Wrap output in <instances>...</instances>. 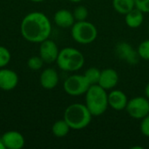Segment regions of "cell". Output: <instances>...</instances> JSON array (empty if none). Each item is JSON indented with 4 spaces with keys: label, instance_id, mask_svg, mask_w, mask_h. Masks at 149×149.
Wrapping results in <instances>:
<instances>
[{
    "label": "cell",
    "instance_id": "cell-1",
    "mask_svg": "<svg viewBox=\"0 0 149 149\" xmlns=\"http://www.w3.org/2000/svg\"><path fill=\"white\" fill-rule=\"evenodd\" d=\"M52 23L48 17L40 11L28 13L20 24V31L23 38L31 42L40 44L50 38Z\"/></svg>",
    "mask_w": 149,
    "mask_h": 149
},
{
    "label": "cell",
    "instance_id": "cell-2",
    "mask_svg": "<svg viewBox=\"0 0 149 149\" xmlns=\"http://www.w3.org/2000/svg\"><path fill=\"white\" fill-rule=\"evenodd\" d=\"M93 117L86 104L81 103L71 104L65 108L64 113V120L72 130L86 128L91 123Z\"/></svg>",
    "mask_w": 149,
    "mask_h": 149
},
{
    "label": "cell",
    "instance_id": "cell-3",
    "mask_svg": "<svg viewBox=\"0 0 149 149\" xmlns=\"http://www.w3.org/2000/svg\"><path fill=\"white\" fill-rule=\"evenodd\" d=\"M86 106L93 117L106 113L108 106V93L100 85H91L86 93Z\"/></svg>",
    "mask_w": 149,
    "mask_h": 149
},
{
    "label": "cell",
    "instance_id": "cell-4",
    "mask_svg": "<svg viewBox=\"0 0 149 149\" xmlns=\"http://www.w3.org/2000/svg\"><path fill=\"white\" fill-rule=\"evenodd\" d=\"M56 63L60 70L73 72L84 66L85 57L79 50L74 47H65L59 50Z\"/></svg>",
    "mask_w": 149,
    "mask_h": 149
},
{
    "label": "cell",
    "instance_id": "cell-5",
    "mask_svg": "<svg viewBox=\"0 0 149 149\" xmlns=\"http://www.w3.org/2000/svg\"><path fill=\"white\" fill-rule=\"evenodd\" d=\"M71 35L73 40L80 45H89L95 41L98 36L96 26L87 21H76L71 27Z\"/></svg>",
    "mask_w": 149,
    "mask_h": 149
},
{
    "label": "cell",
    "instance_id": "cell-6",
    "mask_svg": "<svg viewBox=\"0 0 149 149\" xmlns=\"http://www.w3.org/2000/svg\"><path fill=\"white\" fill-rule=\"evenodd\" d=\"M90 86L84 74H72L65 79L63 87L68 95L78 97L86 94Z\"/></svg>",
    "mask_w": 149,
    "mask_h": 149
},
{
    "label": "cell",
    "instance_id": "cell-7",
    "mask_svg": "<svg viewBox=\"0 0 149 149\" xmlns=\"http://www.w3.org/2000/svg\"><path fill=\"white\" fill-rule=\"evenodd\" d=\"M126 111L133 119L141 120L149 114V100L142 96L134 97L128 100Z\"/></svg>",
    "mask_w": 149,
    "mask_h": 149
},
{
    "label": "cell",
    "instance_id": "cell-8",
    "mask_svg": "<svg viewBox=\"0 0 149 149\" xmlns=\"http://www.w3.org/2000/svg\"><path fill=\"white\" fill-rule=\"evenodd\" d=\"M115 52L120 59L133 65L138 64L141 58L137 50L127 42L118 43L115 46Z\"/></svg>",
    "mask_w": 149,
    "mask_h": 149
},
{
    "label": "cell",
    "instance_id": "cell-9",
    "mask_svg": "<svg viewBox=\"0 0 149 149\" xmlns=\"http://www.w3.org/2000/svg\"><path fill=\"white\" fill-rule=\"evenodd\" d=\"M59 53L58 47L57 44L52 39H45L40 43L39 45V56L44 60L45 63H53L56 62Z\"/></svg>",
    "mask_w": 149,
    "mask_h": 149
},
{
    "label": "cell",
    "instance_id": "cell-10",
    "mask_svg": "<svg viewBox=\"0 0 149 149\" xmlns=\"http://www.w3.org/2000/svg\"><path fill=\"white\" fill-rule=\"evenodd\" d=\"M18 75L9 68H0V89L3 91H11L18 84Z\"/></svg>",
    "mask_w": 149,
    "mask_h": 149
},
{
    "label": "cell",
    "instance_id": "cell-11",
    "mask_svg": "<svg viewBox=\"0 0 149 149\" xmlns=\"http://www.w3.org/2000/svg\"><path fill=\"white\" fill-rule=\"evenodd\" d=\"M128 100L127 94L121 90L114 89L108 93V106L115 111L126 110Z\"/></svg>",
    "mask_w": 149,
    "mask_h": 149
},
{
    "label": "cell",
    "instance_id": "cell-12",
    "mask_svg": "<svg viewBox=\"0 0 149 149\" xmlns=\"http://www.w3.org/2000/svg\"><path fill=\"white\" fill-rule=\"evenodd\" d=\"M119 82V74L113 68H106L101 71L98 85L105 90H113Z\"/></svg>",
    "mask_w": 149,
    "mask_h": 149
},
{
    "label": "cell",
    "instance_id": "cell-13",
    "mask_svg": "<svg viewBox=\"0 0 149 149\" xmlns=\"http://www.w3.org/2000/svg\"><path fill=\"white\" fill-rule=\"evenodd\" d=\"M3 143L7 149H21L24 146V138L17 131H8L1 138Z\"/></svg>",
    "mask_w": 149,
    "mask_h": 149
},
{
    "label": "cell",
    "instance_id": "cell-14",
    "mask_svg": "<svg viewBox=\"0 0 149 149\" xmlns=\"http://www.w3.org/2000/svg\"><path fill=\"white\" fill-rule=\"evenodd\" d=\"M39 81H40L41 86L44 89L52 90L55 88L58 84V81H59L58 73L54 68H52V67L46 68L41 72Z\"/></svg>",
    "mask_w": 149,
    "mask_h": 149
},
{
    "label": "cell",
    "instance_id": "cell-15",
    "mask_svg": "<svg viewBox=\"0 0 149 149\" xmlns=\"http://www.w3.org/2000/svg\"><path fill=\"white\" fill-rule=\"evenodd\" d=\"M53 20L56 25L61 28H70L76 22L73 13L66 9H61L56 11Z\"/></svg>",
    "mask_w": 149,
    "mask_h": 149
},
{
    "label": "cell",
    "instance_id": "cell-16",
    "mask_svg": "<svg viewBox=\"0 0 149 149\" xmlns=\"http://www.w3.org/2000/svg\"><path fill=\"white\" fill-rule=\"evenodd\" d=\"M144 22V13L134 8L125 15L126 24L132 29L139 28Z\"/></svg>",
    "mask_w": 149,
    "mask_h": 149
},
{
    "label": "cell",
    "instance_id": "cell-17",
    "mask_svg": "<svg viewBox=\"0 0 149 149\" xmlns=\"http://www.w3.org/2000/svg\"><path fill=\"white\" fill-rule=\"evenodd\" d=\"M113 7L115 11L126 15L135 8L134 0H113Z\"/></svg>",
    "mask_w": 149,
    "mask_h": 149
},
{
    "label": "cell",
    "instance_id": "cell-18",
    "mask_svg": "<svg viewBox=\"0 0 149 149\" xmlns=\"http://www.w3.org/2000/svg\"><path fill=\"white\" fill-rule=\"evenodd\" d=\"M71 130V127L67 124V122L63 119L57 120L52 127V132L55 137L63 138L65 137Z\"/></svg>",
    "mask_w": 149,
    "mask_h": 149
},
{
    "label": "cell",
    "instance_id": "cell-19",
    "mask_svg": "<svg viewBox=\"0 0 149 149\" xmlns=\"http://www.w3.org/2000/svg\"><path fill=\"white\" fill-rule=\"evenodd\" d=\"M100 72L101 71L100 69L96 67H90L84 72V75L90 85H97L100 78Z\"/></svg>",
    "mask_w": 149,
    "mask_h": 149
},
{
    "label": "cell",
    "instance_id": "cell-20",
    "mask_svg": "<svg viewBox=\"0 0 149 149\" xmlns=\"http://www.w3.org/2000/svg\"><path fill=\"white\" fill-rule=\"evenodd\" d=\"M73 16L76 21H84L86 20L88 17V10L84 5L77 6L73 10Z\"/></svg>",
    "mask_w": 149,
    "mask_h": 149
},
{
    "label": "cell",
    "instance_id": "cell-21",
    "mask_svg": "<svg viewBox=\"0 0 149 149\" xmlns=\"http://www.w3.org/2000/svg\"><path fill=\"white\" fill-rule=\"evenodd\" d=\"M137 52L141 58L144 60H149V39L142 41L139 45Z\"/></svg>",
    "mask_w": 149,
    "mask_h": 149
},
{
    "label": "cell",
    "instance_id": "cell-22",
    "mask_svg": "<svg viewBox=\"0 0 149 149\" xmlns=\"http://www.w3.org/2000/svg\"><path fill=\"white\" fill-rule=\"evenodd\" d=\"M44 60L41 58L40 56H32L31 57L28 61H27V65L31 70L33 71H38L39 69L42 68L43 64H44Z\"/></svg>",
    "mask_w": 149,
    "mask_h": 149
},
{
    "label": "cell",
    "instance_id": "cell-23",
    "mask_svg": "<svg viewBox=\"0 0 149 149\" xmlns=\"http://www.w3.org/2000/svg\"><path fill=\"white\" fill-rule=\"evenodd\" d=\"M10 51L6 47L0 45V68L5 67L10 61Z\"/></svg>",
    "mask_w": 149,
    "mask_h": 149
},
{
    "label": "cell",
    "instance_id": "cell-24",
    "mask_svg": "<svg viewBox=\"0 0 149 149\" xmlns=\"http://www.w3.org/2000/svg\"><path fill=\"white\" fill-rule=\"evenodd\" d=\"M135 8L143 13H149V0H134Z\"/></svg>",
    "mask_w": 149,
    "mask_h": 149
},
{
    "label": "cell",
    "instance_id": "cell-25",
    "mask_svg": "<svg viewBox=\"0 0 149 149\" xmlns=\"http://www.w3.org/2000/svg\"><path fill=\"white\" fill-rule=\"evenodd\" d=\"M140 128H141V132L144 136L149 137V114H148L143 119H141Z\"/></svg>",
    "mask_w": 149,
    "mask_h": 149
},
{
    "label": "cell",
    "instance_id": "cell-26",
    "mask_svg": "<svg viewBox=\"0 0 149 149\" xmlns=\"http://www.w3.org/2000/svg\"><path fill=\"white\" fill-rule=\"evenodd\" d=\"M145 95H146V97L149 100V83L146 86V87H145Z\"/></svg>",
    "mask_w": 149,
    "mask_h": 149
},
{
    "label": "cell",
    "instance_id": "cell-27",
    "mask_svg": "<svg viewBox=\"0 0 149 149\" xmlns=\"http://www.w3.org/2000/svg\"><path fill=\"white\" fill-rule=\"evenodd\" d=\"M0 149H6L5 146H4V144L3 143V141H2V140H1V139H0Z\"/></svg>",
    "mask_w": 149,
    "mask_h": 149
},
{
    "label": "cell",
    "instance_id": "cell-28",
    "mask_svg": "<svg viewBox=\"0 0 149 149\" xmlns=\"http://www.w3.org/2000/svg\"><path fill=\"white\" fill-rule=\"evenodd\" d=\"M31 2H34V3H41V2H44L45 0H30Z\"/></svg>",
    "mask_w": 149,
    "mask_h": 149
},
{
    "label": "cell",
    "instance_id": "cell-29",
    "mask_svg": "<svg viewBox=\"0 0 149 149\" xmlns=\"http://www.w3.org/2000/svg\"><path fill=\"white\" fill-rule=\"evenodd\" d=\"M70 2H72V3H79V2H81L82 0H69Z\"/></svg>",
    "mask_w": 149,
    "mask_h": 149
},
{
    "label": "cell",
    "instance_id": "cell-30",
    "mask_svg": "<svg viewBox=\"0 0 149 149\" xmlns=\"http://www.w3.org/2000/svg\"><path fill=\"white\" fill-rule=\"evenodd\" d=\"M148 34H149V25H148Z\"/></svg>",
    "mask_w": 149,
    "mask_h": 149
}]
</instances>
